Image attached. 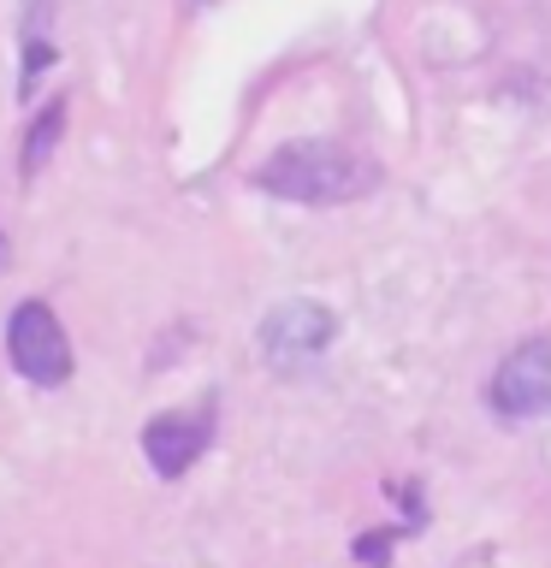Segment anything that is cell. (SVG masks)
I'll return each mask as SVG.
<instances>
[{"instance_id":"6da1fadb","label":"cell","mask_w":551,"mask_h":568,"mask_svg":"<svg viewBox=\"0 0 551 568\" xmlns=\"http://www.w3.org/2000/svg\"><path fill=\"white\" fill-rule=\"evenodd\" d=\"M373 184H380V166L362 149L332 142V136H297L267 166H256V190L279 195V202H314V207L355 202Z\"/></svg>"},{"instance_id":"52a82bcc","label":"cell","mask_w":551,"mask_h":568,"mask_svg":"<svg viewBox=\"0 0 551 568\" xmlns=\"http://www.w3.org/2000/svg\"><path fill=\"white\" fill-rule=\"evenodd\" d=\"M403 532H415V527H409V521H398V527H380V532H362V539H355V545H350V557H355V562H362V568H385V562H391V545H398V539H403Z\"/></svg>"},{"instance_id":"8992f818","label":"cell","mask_w":551,"mask_h":568,"mask_svg":"<svg viewBox=\"0 0 551 568\" xmlns=\"http://www.w3.org/2000/svg\"><path fill=\"white\" fill-rule=\"evenodd\" d=\"M60 131H66V101L53 95L42 113H36V124H30V136H24V154H18V172L24 178H36L48 166V154H53V142H60Z\"/></svg>"},{"instance_id":"3957f363","label":"cell","mask_w":551,"mask_h":568,"mask_svg":"<svg viewBox=\"0 0 551 568\" xmlns=\"http://www.w3.org/2000/svg\"><path fill=\"white\" fill-rule=\"evenodd\" d=\"M487 403L498 420H545L551 415V332L515 344L504 362H498Z\"/></svg>"},{"instance_id":"5b68a950","label":"cell","mask_w":551,"mask_h":568,"mask_svg":"<svg viewBox=\"0 0 551 568\" xmlns=\"http://www.w3.org/2000/svg\"><path fill=\"white\" fill-rule=\"evenodd\" d=\"M208 444H213V403L167 408V415H154L149 426H142V456H149V468L160 479L190 474L196 462L208 456Z\"/></svg>"},{"instance_id":"7a4b0ae2","label":"cell","mask_w":551,"mask_h":568,"mask_svg":"<svg viewBox=\"0 0 551 568\" xmlns=\"http://www.w3.org/2000/svg\"><path fill=\"white\" fill-rule=\"evenodd\" d=\"M7 355H12V367L24 373L30 385H42V390H60L71 379V337L60 326V314L48 308V302H18L12 320H7Z\"/></svg>"},{"instance_id":"ba28073f","label":"cell","mask_w":551,"mask_h":568,"mask_svg":"<svg viewBox=\"0 0 551 568\" xmlns=\"http://www.w3.org/2000/svg\"><path fill=\"white\" fill-rule=\"evenodd\" d=\"M0 261H7V243H0Z\"/></svg>"},{"instance_id":"277c9868","label":"cell","mask_w":551,"mask_h":568,"mask_svg":"<svg viewBox=\"0 0 551 568\" xmlns=\"http://www.w3.org/2000/svg\"><path fill=\"white\" fill-rule=\"evenodd\" d=\"M338 337V320L332 308H320V302H279L273 314L261 320V362L273 373H302L314 362V355H327Z\"/></svg>"}]
</instances>
